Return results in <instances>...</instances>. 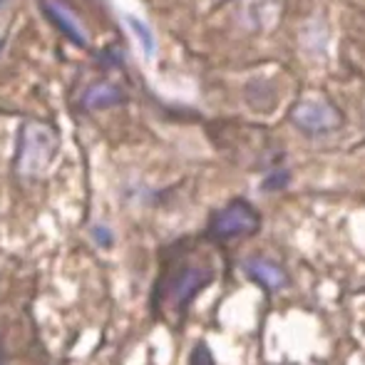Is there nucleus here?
<instances>
[{
    "label": "nucleus",
    "mask_w": 365,
    "mask_h": 365,
    "mask_svg": "<svg viewBox=\"0 0 365 365\" xmlns=\"http://www.w3.org/2000/svg\"><path fill=\"white\" fill-rule=\"evenodd\" d=\"M261 226V217L249 202L236 199V202L226 204L221 212L212 217L209 231L217 239H239V236H251L256 234Z\"/></svg>",
    "instance_id": "2"
},
{
    "label": "nucleus",
    "mask_w": 365,
    "mask_h": 365,
    "mask_svg": "<svg viewBox=\"0 0 365 365\" xmlns=\"http://www.w3.org/2000/svg\"><path fill=\"white\" fill-rule=\"evenodd\" d=\"M286 184H289V174L279 172V174H271V177L266 179L264 189H266V192H271V189H281V187H286Z\"/></svg>",
    "instance_id": "10"
},
{
    "label": "nucleus",
    "mask_w": 365,
    "mask_h": 365,
    "mask_svg": "<svg viewBox=\"0 0 365 365\" xmlns=\"http://www.w3.org/2000/svg\"><path fill=\"white\" fill-rule=\"evenodd\" d=\"M122 102L120 87L110 85V82H97L82 95V107L85 110H102V107H112Z\"/></svg>",
    "instance_id": "7"
},
{
    "label": "nucleus",
    "mask_w": 365,
    "mask_h": 365,
    "mask_svg": "<svg viewBox=\"0 0 365 365\" xmlns=\"http://www.w3.org/2000/svg\"><path fill=\"white\" fill-rule=\"evenodd\" d=\"M43 8H45V15H48V18L53 20L60 30H63L65 38H70L75 45L87 43L85 33H82L80 23H77V18L73 15V10H70L63 0H43Z\"/></svg>",
    "instance_id": "6"
},
{
    "label": "nucleus",
    "mask_w": 365,
    "mask_h": 365,
    "mask_svg": "<svg viewBox=\"0 0 365 365\" xmlns=\"http://www.w3.org/2000/svg\"><path fill=\"white\" fill-rule=\"evenodd\" d=\"M130 25L137 30V35H140L142 45H145V50H147V55H152V50H154V40H152V35H149V30L145 28V25L140 23V20H135V18H130Z\"/></svg>",
    "instance_id": "9"
},
{
    "label": "nucleus",
    "mask_w": 365,
    "mask_h": 365,
    "mask_svg": "<svg viewBox=\"0 0 365 365\" xmlns=\"http://www.w3.org/2000/svg\"><path fill=\"white\" fill-rule=\"evenodd\" d=\"M291 122L308 135H323L341 125V112L326 100H301L291 110Z\"/></svg>",
    "instance_id": "3"
},
{
    "label": "nucleus",
    "mask_w": 365,
    "mask_h": 365,
    "mask_svg": "<svg viewBox=\"0 0 365 365\" xmlns=\"http://www.w3.org/2000/svg\"><path fill=\"white\" fill-rule=\"evenodd\" d=\"M0 48H3V43H0Z\"/></svg>",
    "instance_id": "11"
},
{
    "label": "nucleus",
    "mask_w": 365,
    "mask_h": 365,
    "mask_svg": "<svg viewBox=\"0 0 365 365\" xmlns=\"http://www.w3.org/2000/svg\"><path fill=\"white\" fill-rule=\"evenodd\" d=\"M60 147L58 132L43 122H28L20 132L18 145V172L25 177H38L50 167Z\"/></svg>",
    "instance_id": "1"
},
{
    "label": "nucleus",
    "mask_w": 365,
    "mask_h": 365,
    "mask_svg": "<svg viewBox=\"0 0 365 365\" xmlns=\"http://www.w3.org/2000/svg\"><path fill=\"white\" fill-rule=\"evenodd\" d=\"M192 365H217L214 363V356H212V351H209L204 343H199L197 348H194V353H192Z\"/></svg>",
    "instance_id": "8"
},
{
    "label": "nucleus",
    "mask_w": 365,
    "mask_h": 365,
    "mask_svg": "<svg viewBox=\"0 0 365 365\" xmlns=\"http://www.w3.org/2000/svg\"><path fill=\"white\" fill-rule=\"evenodd\" d=\"M244 269L251 279L259 281V284L269 291H281V289L289 286V276H286V271L269 259H259V256H254V259L246 261Z\"/></svg>",
    "instance_id": "5"
},
{
    "label": "nucleus",
    "mask_w": 365,
    "mask_h": 365,
    "mask_svg": "<svg viewBox=\"0 0 365 365\" xmlns=\"http://www.w3.org/2000/svg\"><path fill=\"white\" fill-rule=\"evenodd\" d=\"M212 279H214V271L209 269V266H199V264L182 266V269L172 276V281H169V289H167L169 303H172L177 311H184L204 286L212 284Z\"/></svg>",
    "instance_id": "4"
}]
</instances>
